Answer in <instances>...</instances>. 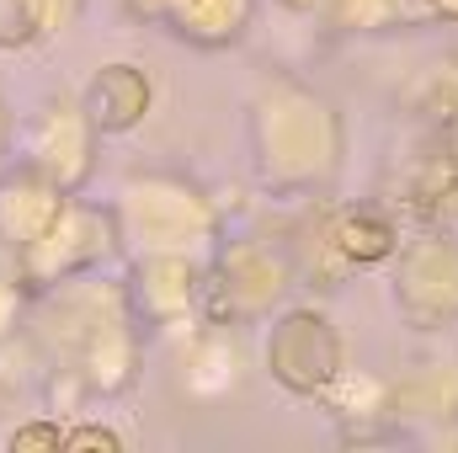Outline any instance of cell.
<instances>
[{
	"label": "cell",
	"instance_id": "cell-1",
	"mask_svg": "<svg viewBox=\"0 0 458 453\" xmlns=\"http://www.w3.org/2000/svg\"><path fill=\"white\" fill-rule=\"evenodd\" d=\"M144 102H149V86H144L139 70H128V64L102 70L97 86H91V117H97L102 128H128L133 117L144 113Z\"/></svg>",
	"mask_w": 458,
	"mask_h": 453
},
{
	"label": "cell",
	"instance_id": "cell-2",
	"mask_svg": "<svg viewBox=\"0 0 458 453\" xmlns=\"http://www.w3.org/2000/svg\"><path fill=\"white\" fill-rule=\"evenodd\" d=\"M336 240H342L346 256H357V261H373V256L389 251V229L378 225V219H346V225L336 229Z\"/></svg>",
	"mask_w": 458,
	"mask_h": 453
},
{
	"label": "cell",
	"instance_id": "cell-3",
	"mask_svg": "<svg viewBox=\"0 0 458 453\" xmlns=\"http://www.w3.org/2000/svg\"><path fill=\"white\" fill-rule=\"evenodd\" d=\"M27 32V0H0V43H21Z\"/></svg>",
	"mask_w": 458,
	"mask_h": 453
},
{
	"label": "cell",
	"instance_id": "cell-4",
	"mask_svg": "<svg viewBox=\"0 0 458 453\" xmlns=\"http://www.w3.org/2000/svg\"><path fill=\"white\" fill-rule=\"evenodd\" d=\"M64 438L54 432V427H27V432H16L11 438V449H59Z\"/></svg>",
	"mask_w": 458,
	"mask_h": 453
},
{
	"label": "cell",
	"instance_id": "cell-5",
	"mask_svg": "<svg viewBox=\"0 0 458 453\" xmlns=\"http://www.w3.org/2000/svg\"><path fill=\"white\" fill-rule=\"evenodd\" d=\"M70 449H117L113 432H102V427H86V432H75V438H64Z\"/></svg>",
	"mask_w": 458,
	"mask_h": 453
}]
</instances>
